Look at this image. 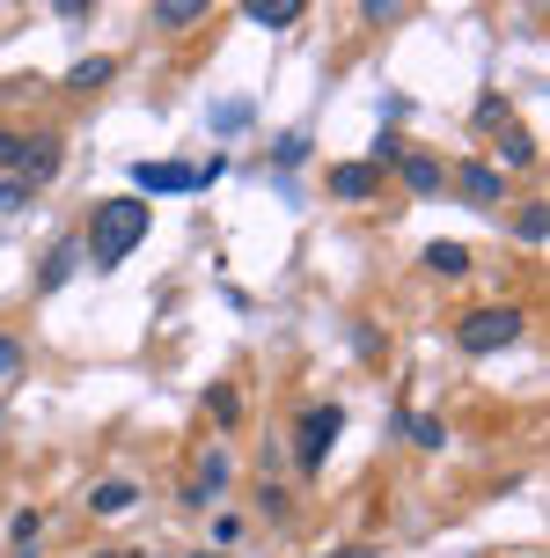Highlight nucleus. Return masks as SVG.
Masks as SVG:
<instances>
[{
  "mask_svg": "<svg viewBox=\"0 0 550 558\" xmlns=\"http://www.w3.org/2000/svg\"><path fill=\"white\" fill-rule=\"evenodd\" d=\"M8 536H15V544H37V536H45V514H37V507H23V514L8 522Z\"/></svg>",
  "mask_w": 550,
  "mask_h": 558,
  "instance_id": "obj_17",
  "label": "nucleus"
},
{
  "mask_svg": "<svg viewBox=\"0 0 550 558\" xmlns=\"http://www.w3.org/2000/svg\"><path fill=\"white\" fill-rule=\"evenodd\" d=\"M396 169H404V192H412V198H440V184H448V169H440L433 155H412V147H404V162H396Z\"/></svg>",
  "mask_w": 550,
  "mask_h": 558,
  "instance_id": "obj_8",
  "label": "nucleus"
},
{
  "mask_svg": "<svg viewBox=\"0 0 550 558\" xmlns=\"http://www.w3.org/2000/svg\"><path fill=\"white\" fill-rule=\"evenodd\" d=\"M198 15H213V8H206V0H155V23L162 29H192Z\"/></svg>",
  "mask_w": 550,
  "mask_h": 558,
  "instance_id": "obj_12",
  "label": "nucleus"
},
{
  "mask_svg": "<svg viewBox=\"0 0 550 558\" xmlns=\"http://www.w3.org/2000/svg\"><path fill=\"white\" fill-rule=\"evenodd\" d=\"M235 125H249V104L235 96V104H213V133H235Z\"/></svg>",
  "mask_w": 550,
  "mask_h": 558,
  "instance_id": "obj_18",
  "label": "nucleus"
},
{
  "mask_svg": "<svg viewBox=\"0 0 550 558\" xmlns=\"http://www.w3.org/2000/svg\"><path fill=\"white\" fill-rule=\"evenodd\" d=\"M382 162H404V140H396V133H375V169H382Z\"/></svg>",
  "mask_w": 550,
  "mask_h": 558,
  "instance_id": "obj_20",
  "label": "nucleus"
},
{
  "mask_svg": "<svg viewBox=\"0 0 550 558\" xmlns=\"http://www.w3.org/2000/svg\"><path fill=\"white\" fill-rule=\"evenodd\" d=\"M110 74H118V66H110L103 52H96V59H74V74H66V88H103Z\"/></svg>",
  "mask_w": 550,
  "mask_h": 558,
  "instance_id": "obj_15",
  "label": "nucleus"
},
{
  "mask_svg": "<svg viewBox=\"0 0 550 558\" xmlns=\"http://www.w3.org/2000/svg\"><path fill=\"white\" fill-rule=\"evenodd\" d=\"M133 500H139V485H125V477H110V485H96V493H88V507H96V514H125Z\"/></svg>",
  "mask_w": 550,
  "mask_h": 558,
  "instance_id": "obj_13",
  "label": "nucleus"
},
{
  "mask_svg": "<svg viewBox=\"0 0 550 558\" xmlns=\"http://www.w3.org/2000/svg\"><path fill=\"white\" fill-rule=\"evenodd\" d=\"M492 140H499V162H506V169H528V162H536V140L514 133V125H506V133H492Z\"/></svg>",
  "mask_w": 550,
  "mask_h": 558,
  "instance_id": "obj_14",
  "label": "nucleus"
},
{
  "mask_svg": "<svg viewBox=\"0 0 550 558\" xmlns=\"http://www.w3.org/2000/svg\"><path fill=\"white\" fill-rule=\"evenodd\" d=\"M455 184H463L469 206H499V192H506V177H499L492 162H463V169H455Z\"/></svg>",
  "mask_w": 550,
  "mask_h": 558,
  "instance_id": "obj_7",
  "label": "nucleus"
},
{
  "mask_svg": "<svg viewBox=\"0 0 550 558\" xmlns=\"http://www.w3.org/2000/svg\"><path fill=\"white\" fill-rule=\"evenodd\" d=\"M23 192H29L23 177H0V206H15V198H23Z\"/></svg>",
  "mask_w": 550,
  "mask_h": 558,
  "instance_id": "obj_22",
  "label": "nucleus"
},
{
  "mask_svg": "<svg viewBox=\"0 0 550 558\" xmlns=\"http://www.w3.org/2000/svg\"><path fill=\"white\" fill-rule=\"evenodd\" d=\"M139 243H147V198L125 192V198H103V206H96V221H88V243H82V251L110 272V265H125Z\"/></svg>",
  "mask_w": 550,
  "mask_h": 558,
  "instance_id": "obj_1",
  "label": "nucleus"
},
{
  "mask_svg": "<svg viewBox=\"0 0 550 558\" xmlns=\"http://www.w3.org/2000/svg\"><path fill=\"white\" fill-rule=\"evenodd\" d=\"M220 485H228V456L213 448V456H206V463L192 471V485H184V500H192V507H206V500L220 493Z\"/></svg>",
  "mask_w": 550,
  "mask_h": 558,
  "instance_id": "obj_10",
  "label": "nucleus"
},
{
  "mask_svg": "<svg viewBox=\"0 0 550 558\" xmlns=\"http://www.w3.org/2000/svg\"><path fill=\"white\" fill-rule=\"evenodd\" d=\"M514 235H522L528 251H543V206H522V221H514Z\"/></svg>",
  "mask_w": 550,
  "mask_h": 558,
  "instance_id": "obj_16",
  "label": "nucleus"
},
{
  "mask_svg": "<svg viewBox=\"0 0 550 558\" xmlns=\"http://www.w3.org/2000/svg\"><path fill=\"white\" fill-rule=\"evenodd\" d=\"M412 441H418V448H440V441H448V426H440L433 412H418V418H412Z\"/></svg>",
  "mask_w": 550,
  "mask_h": 558,
  "instance_id": "obj_19",
  "label": "nucleus"
},
{
  "mask_svg": "<svg viewBox=\"0 0 550 558\" xmlns=\"http://www.w3.org/2000/svg\"><path fill=\"white\" fill-rule=\"evenodd\" d=\"M426 272H440V279H463V272H469V251L440 235V243H426Z\"/></svg>",
  "mask_w": 550,
  "mask_h": 558,
  "instance_id": "obj_11",
  "label": "nucleus"
},
{
  "mask_svg": "<svg viewBox=\"0 0 550 558\" xmlns=\"http://www.w3.org/2000/svg\"><path fill=\"white\" fill-rule=\"evenodd\" d=\"M103 558H125V551H103Z\"/></svg>",
  "mask_w": 550,
  "mask_h": 558,
  "instance_id": "obj_23",
  "label": "nucleus"
},
{
  "mask_svg": "<svg viewBox=\"0 0 550 558\" xmlns=\"http://www.w3.org/2000/svg\"><path fill=\"white\" fill-rule=\"evenodd\" d=\"M514 338H522V308H506V302L469 308L463 324H455V345H463V353H499V345H514Z\"/></svg>",
  "mask_w": 550,
  "mask_h": 558,
  "instance_id": "obj_2",
  "label": "nucleus"
},
{
  "mask_svg": "<svg viewBox=\"0 0 550 558\" xmlns=\"http://www.w3.org/2000/svg\"><path fill=\"white\" fill-rule=\"evenodd\" d=\"M382 192V169L375 162H338L330 169V198H375Z\"/></svg>",
  "mask_w": 550,
  "mask_h": 558,
  "instance_id": "obj_5",
  "label": "nucleus"
},
{
  "mask_svg": "<svg viewBox=\"0 0 550 558\" xmlns=\"http://www.w3.org/2000/svg\"><path fill=\"white\" fill-rule=\"evenodd\" d=\"M133 184L139 192H206L213 177L198 162H133Z\"/></svg>",
  "mask_w": 550,
  "mask_h": 558,
  "instance_id": "obj_4",
  "label": "nucleus"
},
{
  "mask_svg": "<svg viewBox=\"0 0 550 558\" xmlns=\"http://www.w3.org/2000/svg\"><path fill=\"white\" fill-rule=\"evenodd\" d=\"M243 15H249L257 29H294L308 8H302V0H243Z\"/></svg>",
  "mask_w": 550,
  "mask_h": 558,
  "instance_id": "obj_9",
  "label": "nucleus"
},
{
  "mask_svg": "<svg viewBox=\"0 0 550 558\" xmlns=\"http://www.w3.org/2000/svg\"><path fill=\"white\" fill-rule=\"evenodd\" d=\"M338 426H345V412H338V404H316V412H302V441H294L302 471H323V456H330V441H338Z\"/></svg>",
  "mask_w": 550,
  "mask_h": 558,
  "instance_id": "obj_3",
  "label": "nucleus"
},
{
  "mask_svg": "<svg viewBox=\"0 0 550 558\" xmlns=\"http://www.w3.org/2000/svg\"><path fill=\"white\" fill-rule=\"evenodd\" d=\"M82 235H66V243H52V257H45V272H37V287H45V294H59V287H66V279L82 272Z\"/></svg>",
  "mask_w": 550,
  "mask_h": 558,
  "instance_id": "obj_6",
  "label": "nucleus"
},
{
  "mask_svg": "<svg viewBox=\"0 0 550 558\" xmlns=\"http://www.w3.org/2000/svg\"><path fill=\"white\" fill-rule=\"evenodd\" d=\"M15 367H23V338L0 331V375H15Z\"/></svg>",
  "mask_w": 550,
  "mask_h": 558,
  "instance_id": "obj_21",
  "label": "nucleus"
}]
</instances>
